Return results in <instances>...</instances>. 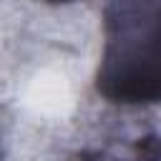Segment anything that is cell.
<instances>
[{
	"label": "cell",
	"mask_w": 161,
	"mask_h": 161,
	"mask_svg": "<svg viewBox=\"0 0 161 161\" xmlns=\"http://www.w3.org/2000/svg\"><path fill=\"white\" fill-rule=\"evenodd\" d=\"M45 3H70V0H45Z\"/></svg>",
	"instance_id": "cell-3"
},
{
	"label": "cell",
	"mask_w": 161,
	"mask_h": 161,
	"mask_svg": "<svg viewBox=\"0 0 161 161\" xmlns=\"http://www.w3.org/2000/svg\"><path fill=\"white\" fill-rule=\"evenodd\" d=\"M141 161H156V141L153 138L146 141V153L141 151Z\"/></svg>",
	"instance_id": "cell-2"
},
{
	"label": "cell",
	"mask_w": 161,
	"mask_h": 161,
	"mask_svg": "<svg viewBox=\"0 0 161 161\" xmlns=\"http://www.w3.org/2000/svg\"><path fill=\"white\" fill-rule=\"evenodd\" d=\"M106 28L98 91L116 103H156V0H118L106 13Z\"/></svg>",
	"instance_id": "cell-1"
}]
</instances>
